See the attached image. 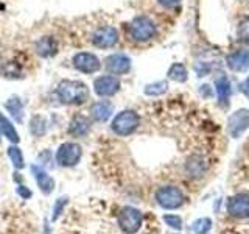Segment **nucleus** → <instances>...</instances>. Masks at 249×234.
Listing matches in <instances>:
<instances>
[{
  "label": "nucleus",
  "mask_w": 249,
  "mask_h": 234,
  "mask_svg": "<svg viewBox=\"0 0 249 234\" xmlns=\"http://www.w3.org/2000/svg\"><path fill=\"white\" fill-rule=\"evenodd\" d=\"M139 125H140L139 114L136 111L126 109V111H122L120 114H117L114 117L111 128L119 136H129L139 128Z\"/></svg>",
  "instance_id": "f03ea898"
},
{
  "label": "nucleus",
  "mask_w": 249,
  "mask_h": 234,
  "mask_svg": "<svg viewBox=\"0 0 249 234\" xmlns=\"http://www.w3.org/2000/svg\"><path fill=\"white\" fill-rule=\"evenodd\" d=\"M228 213L237 218H248L249 217V195L237 194L231 197L228 201Z\"/></svg>",
  "instance_id": "f8f14e48"
},
{
  "label": "nucleus",
  "mask_w": 249,
  "mask_h": 234,
  "mask_svg": "<svg viewBox=\"0 0 249 234\" xmlns=\"http://www.w3.org/2000/svg\"><path fill=\"white\" fill-rule=\"evenodd\" d=\"M241 92H243L245 96H246V97L249 98V77H248L246 80H245V83L241 84Z\"/></svg>",
  "instance_id": "2f4dec72"
},
{
  "label": "nucleus",
  "mask_w": 249,
  "mask_h": 234,
  "mask_svg": "<svg viewBox=\"0 0 249 234\" xmlns=\"http://www.w3.org/2000/svg\"><path fill=\"white\" fill-rule=\"evenodd\" d=\"M226 64L233 72H245L249 67V52L248 50H238L231 53L226 58Z\"/></svg>",
  "instance_id": "ddd939ff"
},
{
  "label": "nucleus",
  "mask_w": 249,
  "mask_h": 234,
  "mask_svg": "<svg viewBox=\"0 0 249 234\" xmlns=\"http://www.w3.org/2000/svg\"><path fill=\"white\" fill-rule=\"evenodd\" d=\"M112 111H114V106L111 101H107V100L95 101V103L90 106V116L95 122H106L109 117L112 116Z\"/></svg>",
  "instance_id": "4468645a"
},
{
  "label": "nucleus",
  "mask_w": 249,
  "mask_h": 234,
  "mask_svg": "<svg viewBox=\"0 0 249 234\" xmlns=\"http://www.w3.org/2000/svg\"><path fill=\"white\" fill-rule=\"evenodd\" d=\"M90 131V120L86 116H75L69 125V135L75 137H83Z\"/></svg>",
  "instance_id": "2eb2a0df"
},
{
  "label": "nucleus",
  "mask_w": 249,
  "mask_h": 234,
  "mask_svg": "<svg viewBox=\"0 0 249 234\" xmlns=\"http://www.w3.org/2000/svg\"><path fill=\"white\" fill-rule=\"evenodd\" d=\"M207 169L206 161L199 158V156H193V158L187 162V174H189L192 178H199L204 175V172Z\"/></svg>",
  "instance_id": "6ab92c4d"
},
{
  "label": "nucleus",
  "mask_w": 249,
  "mask_h": 234,
  "mask_svg": "<svg viewBox=\"0 0 249 234\" xmlns=\"http://www.w3.org/2000/svg\"><path fill=\"white\" fill-rule=\"evenodd\" d=\"M249 127V109H238L229 117L228 128L233 139H238Z\"/></svg>",
  "instance_id": "9b49d317"
},
{
  "label": "nucleus",
  "mask_w": 249,
  "mask_h": 234,
  "mask_svg": "<svg viewBox=\"0 0 249 234\" xmlns=\"http://www.w3.org/2000/svg\"><path fill=\"white\" fill-rule=\"evenodd\" d=\"M73 66L76 70H80L83 74H95L100 70L101 62L97 58V55L89 52H81L73 57Z\"/></svg>",
  "instance_id": "1a4fd4ad"
},
{
  "label": "nucleus",
  "mask_w": 249,
  "mask_h": 234,
  "mask_svg": "<svg viewBox=\"0 0 249 234\" xmlns=\"http://www.w3.org/2000/svg\"><path fill=\"white\" fill-rule=\"evenodd\" d=\"M215 86H216V94H218V100H220V103L228 105V101L231 98V92H232L229 78L226 75H220V78H216Z\"/></svg>",
  "instance_id": "a211bd4d"
},
{
  "label": "nucleus",
  "mask_w": 249,
  "mask_h": 234,
  "mask_svg": "<svg viewBox=\"0 0 249 234\" xmlns=\"http://www.w3.org/2000/svg\"><path fill=\"white\" fill-rule=\"evenodd\" d=\"M0 133H3V136L8 139V140H11V142L14 144H18L20 137H19V133L16 131L14 128V125L6 119V117L0 113Z\"/></svg>",
  "instance_id": "aec40b11"
},
{
  "label": "nucleus",
  "mask_w": 249,
  "mask_h": 234,
  "mask_svg": "<svg viewBox=\"0 0 249 234\" xmlns=\"http://www.w3.org/2000/svg\"><path fill=\"white\" fill-rule=\"evenodd\" d=\"M168 89V83L167 81H158V83H151V84H146L145 86V94L150 97H158V96H162V94H165Z\"/></svg>",
  "instance_id": "b1692460"
},
{
  "label": "nucleus",
  "mask_w": 249,
  "mask_h": 234,
  "mask_svg": "<svg viewBox=\"0 0 249 234\" xmlns=\"http://www.w3.org/2000/svg\"><path fill=\"white\" fill-rule=\"evenodd\" d=\"M31 172H33V175L36 178V183L37 186L41 187V191L45 194V195H49L52 191H53V187H54V181H53V178L47 174V172L41 167H37V166H31Z\"/></svg>",
  "instance_id": "dca6fc26"
},
{
  "label": "nucleus",
  "mask_w": 249,
  "mask_h": 234,
  "mask_svg": "<svg viewBox=\"0 0 249 234\" xmlns=\"http://www.w3.org/2000/svg\"><path fill=\"white\" fill-rule=\"evenodd\" d=\"M56 96L64 105H83L89 100V88L83 81L62 80L56 88Z\"/></svg>",
  "instance_id": "f257e3e1"
},
{
  "label": "nucleus",
  "mask_w": 249,
  "mask_h": 234,
  "mask_svg": "<svg viewBox=\"0 0 249 234\" xmlns=\"http://www.w3.org/2000/svg\"><path fill=\"white\" fill-rule=\"evenodd\" d=\"M93 91L100 97H112L120 91V80L114 75L98 77L93 81Z\"/></svg>",
  "instance_id": "0eeeda50"
},
{
  "label": "nucleus",
  "mask_w": 249,
  "mask_h": 234,
  "mask_svg": "<svg viewBox=\"0 0 249 234\" xmlns=\"http://www.w3.org/2000/svg\"><path fill=\"white\" fill-rule=\"evenodd\" d=\"M18 194L20 195L22 198H25V200H28L30 197H31V191L28 189V187H25V186H18Z\"/></svg>",
  "instance_id": "c756f323"
},
{
  "label": "nucleus",
  "mask_w": 249,
  "mask_h": 234,
  "mask_svg": "<svg viewBox=\"0 0 249 234\" xmlns=\"http://www.w3.org/2000/svg\"><path fill=\"white\" fill-rule=\"evenodd\" d=\"M185 197L181 189L175 186H163L156 192V201L163 209H178L182 206Z\"/></svg>",
  "instance_id": "20e7f679"
},
{
  "label": "nucleus",
  "mask_w": 249,
  "mask_h": 234,
  "mask_svg": "<svg viewBox=\"0 0 249 234\" xmlns=\"http://www.w3.org/2000/svg\"><path fill=\"white\" fill-rule=\"evenodd\" d=\"M210 228H212V220L207 217H201L187 228V234H207Z\"/></svg>",
  "instance_id": "4be33fe9"
},
{
  "label": "nucleus",
  "mask_w": 249,
  "mask_h": 234,
  "mask_svg": "<svg viewBox=\"0 0 249 234\" xmlns=\"http://www.w3.org/2000/svg\"><path fill=\"white\" fill-rule=\"evenodd\" d=\"M142 220H143V215L140 213L139 209L136 208H123L122 213L119 215V226L123 233L126 234H134L139 231L140 225H142Z\"/></svg>",
  "instance_id": "39448f33"
},
{
  "label": "nucleus",
  "mask_w": 249,
  "mask_h": 234,
  "mask_svg": "<svg viewBox=\"0 0 249 234\" xmlns=\"http://www.w3.org/2000/svg\"><path fill=\"white\" fill-rule=\"evenodd\" d=\"M168 78H171V80H175L178 83L187 81V78H189V74H187L185 66L181 64V62H175V64L168 69Z\"/></svg>",
  "instance_id": "5701e85b"
},
{
  "label": "nucleus",
  "mask_w": 249,
  "mask_h": 234,
  "mask_svg": "<svg viewBox=\"0 0 249 234\" xmlns=\"http://www.w3.org/2000/svg\"><path fill=\"white\" fill-rule=\"evenodd\" d=\"M36 52H37L39 57L50 58V57H53V55H56V52H58V44H56V41H54L52 36L41 38L36 42Z\"/></svg>",
  "instance_id": "f3484780"
},
{
  "label": "nucleus",
  "mask_w": 249,
  "mask_h": 234,
  "mask_svg": "<svg viewBox=\"0 0 249 234\" xmlns=\"http://www.w3.org/2000/svg\"><path fill=\"white\" fill-rule=\"evenodd\" d=\"M156 35L154 22L146 16H139L129 25V36L137 42H146Z\"/></svg>",
  "instance_id": "7ed1b4c3"
},
{
  "label": "nucleus",
  "mask_w": 249,
  "mask_h": 234,
  "mask_svg": "<svg viewBox=\"0 0 249 234\" xmlns=\"http://www.w3.org/2000/svg\"><path fill=\"white\" fill-rule=\"evenodd\" d=\"M67 203H69L67 197H61V198H58L56 201H54V205H53V214H52V220H53V222H54V220H58V217L61 215L62 209L66 208Z\"/></svg>",
  "instance_id": "cd10ccee"
},
{
  "label": "nucleus",
  "mask_w": 249,
  "mask_h": 234,
  "mask_svg": "<svg viewBox=\"0 0 249 234\" xmlns=\"http://www.w3.org/2000/svg\"><path fill=\"white\" fill-rule=\"evenodd\" d=\"M83 150L81 147L75 142L62 144L56 152V162L61 167H73L81 159Z\"/></svg>",
  "instance_id": "423d86ee"
},
{
  "label": "nucleus",
  "mask_w": 249,
  "mask_h": 234,
  "mask_svg": "<svg viewBox=\"0 0 249 234\" xmlns=\"http://www.w3.org/2000/svg\"><path fill=\"white\" fill-rule=\"evenodd\" d=\"M163 220H165L167 225H170L171 228H175V230H181L182 228V218L179 217V215H173V214H167V215H163Z\"/></svg>",
  "instance_id": "c85d7f7f"
},
{
  "label": "nucleus",
  "mask_w": 249,
  "mask_h": 234,
  "mask_svg": "<svg viewBox=\"0 0 249 234\" xmlns=\"http://www.w3.org/2000/svg\"><path fill=\"white\" fill-rule=\"evenodd\" d=\"M159 3L165 8H173V6L181 3V0H159Z\"/></svg>",
  "instance_id": "7c9ffc66"
},
{
  "label": "nucleus",
  "mask_w": 249,
  "mask_h": 234,
  "mask_svg": "<svg viewBox=\"0 0 249 234\" xmlns=\"http://www.w3.org/2000/svg\"><path fill=\"white\" fill-rule=\"evenodd\" d=\"M8 156H10V159L13 162V166L16 169H23V166H25V162H23V155L20 152L19 147L16 145H11L10 148H8Z\"/></svg>",
  "instance_id": "393cba45"
},
{
  "label": "nucleus",
  "mask_w": 249,
  "mask_h": 234,
  "mask_svg": "<svg viewBox=\"0 0 249 234\" xmlns=\"http://www.w3.org/2000/svg\"><path fill=\"white\" fill-rule=\"evenodd\" d=\"M119 42V31L114 27H101L92 35V44L98 49H111Z\"/></svg>",
  "instance_id": "6e6552de"
},
{
  "label": "nucleus",
  "mask_w": 249,
  "mask_h": 234,
  "mask_svg": "<svg viewBox=\"0 0 249 234\" xmlns=\"http://www.w3.org/2000/svg\"><path fill=\"white\" fill-rule=\"evenodd\" d=\"M0 140H2V137H0Z\"/></svg>",
  "instance_id": "473e14b6"
},
{
  "label": "nucleus",
  "mask_w": 249,
  "mask_h": 234,
  "mask_svg": "<svg viewBox=\"0 0 249 234\" xmlns=\"http://www.w3.org/2000/svg\"><path fill=\"white\" fill-rule=\"evenodd\" d=\"M237 35H238V39L241 42L249 44V16H245V18L240 20Z\"/></svg>",
  "instance_id": "bb28decb"
},
{
  "label": "nucleus",
  "mask_w": 249,
  "mask_h": 234,
  "mask_svg": "<svg viewBox=\"0 0 249 234\" xmlns=\"http://www.w3.org/2000/svg\"><path fill=\"white\" fill-rule=\"evenodd\" d=\"M105 67L112 75H124L131 70V59L124 53H114L105 59Z\"/></svg>",
  "instance_id": "9d476101"
},
{
  "label": "nucleus",
  "mask_w": 249,
  "mask_h": 234,
  "mask_svg": "<svg viewBox=\"0 0 249 234\" xmlns=\"http://www.w3.org/2000/svg\"><path fill=\"white\" fill-rule=\"evenodd\" d=\"M5 108L8 109V113H11L16 122H19V123L23 122V103L20 101L19 97H11L5 103Z\"/></svg>",
  "instance_id": "412c9836"
},
{
  "label": "nucleus",
  "mask_w": 249,
  "mask_h": 234,
  "mask_svg": "<svg viewBox=\"0 0 249 234\" xmlns=\"http://www.w3.org/2000/svg\"><path fill=\"white\" fill-rule=\"evenodd\" d=\"M45 128H47V125H45L44 117L35 116L33 119H31V122H30V130H31V133H33V136H36V137L42 136L44 133H45Z\"/></svg>",
  "instance_id": "a878e982"
}]
</instances>
